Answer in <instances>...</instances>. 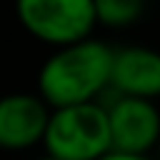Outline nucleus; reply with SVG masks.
I'll use <instances>...</instances> for the list:
<instances>
[{
    "label": "nucleus",
    "mask_w": 160,
    "mask_h": 160,
    "mask_svg": "<svg viewBox=\"0 0 160 160\" xmlns=\"http://www.w3.org/2000/svg\"><path fill=\"white\" fill-rule=\"evenodd\" d=\"M110 70L112 50L100 40L58 48L40 68L38 95L50 110L95 102V98L110 85Z\"/></svg>",
    "instance_id": "obj_1"
},
{
    "label": "nucleus",
    "mask_w": 160,
    "mask_h": 160,
    "mask_svg": "<svg viewBox=\"0 0 160 160\" xmlns=\"http://www.w3.org/2000/svg\"><path fill=\"white\" fill-rule=\"evenodd\" d=\"M42 145L55 160H100L110 152L108 108L82 102L50 110Z\"/></svg>",
    "instance_id": "obj_2"
},
{
    "label": "nucleus",
    "mask_w": 160,
    "mask_h": 160,
    "mask_svg": "<svg viewBox=\"0 0 160 160\" xmlns=\"http://www.w3.org/2000/svg\"><path fill=\"white\" fill-rule=\"evenodd\" d=\"M18 20L32 38L55 48L90 40L98 25L92 0H22Z\"/></svg>",
    "instance_id": "obj_3"
},
{
    "label": "nucleus",
    "mask_w": 160,
    "mask_h": 160,
    "mask_svg": "<svg viewBox=\"0 0 160 160\" xmlns=\"http://www.w3.org/2000/svg\"><path fill=\"white\" fill-rule=\"evenodd\" d=\"M110 150L128 155H150L160 142V112L155 102L118 98L108 108Z\"/></svg>",
    "instance_id": "obj_4"
},
{
    "label": "nucleus",
    "mask_w": 160,
    "mask_h": 160,
    "mask_svg": "<svg viewBox=\"0 0 160 160\" xmlns=\"http://www.w3.org/2000/svg\"><path fill=\"white\" fill-rule=\"evenodd\" d=\"M50 120V108L40 95L32 92H10L0 98V148L2 150H25L45 138Z\"/></svg>",
    "instance_id": "obj_5"
},
{
    "label": "nucleus",
    "mask_w": 160,
    "mask_h": 160,
    "mask_svg": "<svg viewBox=\"0 0 160 160\" xmlns=\"http://www.w3.org/2000/svg\"><path fill=\"white\" fill-rule=\"evenodd\" d=\"M110 85L120 98L150 100L160 95V52L150 48H122L112 50Z\"/></svg>",
    "instance_id": "obj_6"
},
{
    "label": "nucleus",
    "mask_w": 160,
    "mask_h": 160,
    "mask_svg": "<svg viewBox=\"0 0 160 160\" xmlns=\"http://www.w3.org/2000/svg\"><path fill=\"white\" fill-rule=\"evenodd\" d=\"M142 12V2L138 0H100L95 2V15L98 22L110 25V28H125L135 22Z\"/></svg>",
    "instance_id": "obj_7"
},
{
    "label": "nucleus",
    "mask_w": 160,
    "mask_h": 160,
    "mask_svg": "<svg viewBox=\"0 0 160 160\" xmlns=\"http://www.w3.org/2000/svg\"><path fill=\"white\" fill-rule=\"evenodd\" d=\"M100 160H155L152 155H128V152H108V155H102Z\"/></svg>",
    "instance_id": "obj_8"
},
{
    "label": "nucleus",
    "mask_w": 160,
    "mask_h": 160,
    "mask_svg": "<svg viewBox=\"0 0 160 160\" xmlns=\"http://www.w3.org/2000/svg\"><path fill=\"white\" fill-rule=\"evenodd\" d=\"M155 150H158V158H155V160H160V142H158V148H155Z\"/></svg>",
    "instance_id": "obj_9"
},
{
    "label": "nucleus",
    "mask_w": 160,
    "mask_h": 160,
    "mask_svg": "<svg viewBox=\"0 0 160 160\" xmlns=\"http://www.w3.org/2000/svg\"><path fill=\"white\" fill-rule=\"evenodd\" d=\"M40 160H55V158H50V155H45V158H40Z\"/></svg>",
    "instance_id": "obj_10"
}]
</instances>
